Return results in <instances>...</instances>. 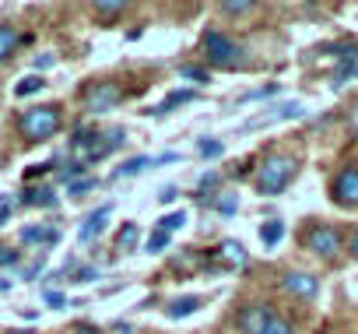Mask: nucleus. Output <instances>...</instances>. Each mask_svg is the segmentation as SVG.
I'll list each match as a JSON object with an SVG mask.
<instances>
[{"mask_svg": "<svg viewBox=\"0 0 358 334\" xmlns=\"http://www.w3.org/2000/svg\"><path fill=\"white\" fill-rule=\"evenodd\" d=\"M22 243H25V246L60 243V229H53V225H25V229H22Z\"/></svg>", "mask_w": 358, "mask_h": 334, "instance_id": "nucleus-13", "label": "nucleus"}, {"mask_svg": "<svg viewBox=\"0 0 358 334\" xmlns=\"http://www.w3.org/2000/svg\"><path fill=\"white\" fill-rule=\"evenodd\" d=\"M137 239H141V225H134V222L120 225V232H116V246H120V250H134Z\"/></svg>", "mask_w": 358, "mask_h": 334, "instance_id": "nucleus-20", "label": "nucleus"}, {"mask_svg": "<svg viewBox=\"0 0 358 334\" xmlns=\"http://www.w3.org/2000/svg\"><path fill=\"white\" fill-rule=\"evenodd\" d=\"M99 187V176H81V180H74L67 190H71V197H81V194H92Z\"/></svg>", "mask_w": 358, "mask_h": 334, "instance_id": "nucleus-25", "label": "nucleus"}, {"mask_svg": "<svg viewBox=\"0 0 358 334\" xmlns=\"http://www.w3.org/2000/svg\"><path fill=\"white\" fill-rule=\"evenodd\" d=\"M281 292H288V295H295V299H313V295L320 292V278L309 274V271H288V274L281 278Z\"/></svg>", "mask_w": 358, "mask_h": 334, "instance_id": "nucleus-10", "label": "nucleus"}, {"mask_svg": "<svg viewBox=\"0 0 358 334\" xmlns=\"http://www.w3.org/2000/svg\"><path fill=\"white\" fill-rule=\"evenodd\" d=\"M81 95H85V109H88V113H106V109L120 106L123 88H120L116 81H92Z\"/></svg>", "mask_w": 358, "mask_h": 334, "instance_id": "nucleus-5", "label": "nucleus"}, {"mask_svg": "<svg viewBox=\"0 0 358 334\" xmlns=\"http://www.w3.org/2000/svg\"><path fill=\"white\" fill-rule=\"evenodd\" d=\"M43 267H46V257H36V260H32V264H29V267L22 271V281H36Z\"/></svg>", "mask_w": 358, "mask_h": 334, "instance_id": "nucleus-32", "label": "nucleus"}, {"mask_svg": "<svg viewBox=\"0 0 358 334\" xmlns=\"http://www.w3.org/2000/svg\"><path fill=\"white\" fill-rule=\"evenodd\" d=\"M201 309V299L197 295H183V299H176L165 313H169V320H183V316H190V313H197Z\"/></svg>", "mask_w": 358, "mask_h": 334, "instance_id": "nucleus-18", "label": "nucleus"}, {"mask_svg": "<svg viewBox=\"0 0 358 334\" xmlns=\"http://www.w3.org/2000/svg\"><path fill=\"white\" fill-rule=\"evenodd\" d=\"M348 250H351V257H355V260H358V232H355V236H351V243H348Z\"/></svg>", "mask_w": 358, "mask_h": 334, "instance_id": "nucleus-41", "label": "nucleus"}, {"mask_svg": "<svg viewBox=\"0 0 358 334\" xmlns=\"http://www.w3.org/2000/svg\"><path fill=\"white\" fill-rule=\"evenodd\" d=\"M127 8H130V4H123V0H113V4H109V0H102V4H95V15H102V18H120Z\"/></svg>", "mask_w": 358, "mask_h": 334, "instance_id": "nucleus-24", "label": "nucleus"}, {"mask_svg": "<svg viewBox=\"0 0 358 334\" xmlns=\"http://www.w3.org/2000/svg\"><path fill=\"white\" fill-rule=\"evenodd\" d=\"M109 215H113V204H102V208H95L88 218H85V225H81V232H78V239L81 243H92L106 225H109Z\"/></svg>", "mask_w": 358, "mask_h": 334, "instance_id": "nucleus-12", "label": "nucleus"}, {"mask_svg": "<svg viewBox=\"0 0 358 334\" xmlns=\"http://www.w3.org/2000/svg\"><path fill=\"white\" fill-rule=\"evenodd\" d=\"M74 334H99V330H95L92 323H78V327H74Z\"/></svg>", "mask_w": 358, "mask_h": 334, "instance_id": "nucleus-40", "label": "nucleus"}, {"mask_svg": "<svg viewBox=\"0 0 358 334\" xmlns=\"http://www.w3.org/2000/svg\"><path fill=\"white\" fill-rule=\"evenodd\" d=\"M215 183H218V173H204V176H201V197H208V190H211Z\"/></svg>", "mask_w": 358, "mask_h": 334, "instance_id": "nucleus-37", "label": "nucleus"}, {"mask_svg": "<svg viewBox=\"0 0 358 334\" xmlns=\"http://www.w3.org/2000/svg\"><path fill=\"white\" fill-rule=\"evenodd\" d=\"M264 334H295V327H292V320H285V316H271L267 327H264Z\"/></svg>", "mask_w": 358, "mask_h": 334, "instance_id": "nucleus-29", "label": "nucleus"}, {"mask_svg": "<svg viewBox=\"0 0 358 334\" xmlns=\"http://www.w3.org/2000/svg\"><path fill=\"white\" fill-rule=\"evenodd\" d=\"M85 169H88V165H85L81 158H78V162H67V165H64V169H57V180L71 187L74 180H81V173H85Z\"/></svg>", "mask_w": 358, "mask_h": 334, "instance_id": "nucleus-21", "label": "nucleus"}, {"mask_svg": "<svg viewBox=\"0 0 358 334\" xmlns=\"http://www.w3.org/2000/svg\"><path fill=\"white\" fill-rule=\"evenodd\" d=\"M50 64H53V57H50V53H43V57L36 60V67H50Z\"/></svg>", "mask_w": 358, "mask_h": 334, "instance_id": "nucleus-43", "label": "nucleus"}, {"mask_svg": "<svg viewBox=\"0 0 358 334\" xmlns=\"http://www.w3.org/2000/svg\"><path fill=\"white\" fill-rule=\"evenodd\" d=\"M176 197H179V190H176V187H162V194H158V201H162V204H172Z\"/></svg>", "mask_w": 358, "mask_h": 334, "instance_id": "nucleus-38", "label": "nucleus"}, {"mask_svg": "<svg viewBox=\"0 0 358 334\" xmlns=\"http://www.w3.org/2000/svg\"><path fill=\"white\" fill-rule=\"evenodd\" d=\"M22 43H25V39L18 36V29H15V25H0V60H8Z\"/></svg>", "mask_w": 358, "mask_h": 334, "instance_id": "nucleus-17", "label": "nucleus"}, {"mask_svg": "<svg viewBox=\"0 0 358 334\" xmlns=\"http://www.w3.org/2000/svg\"><path fill=\"white\" fill-rule=\"evenodd\" d=\"M46 306H50V309H64V306H67V295L57 292V288H46Z\"/></svg>", "mask_w": 358, "mask_h": 334, "instance_id": "nucleus-33", "label": "nucleus"}, {"mask_svg": "<svg viewBox=\"0 0 358 334\" xmlns=\"http://www.w3.org/2000/svg\"><path fill=\"white\" fill-rule=\"evenodd\" d=\"M201 50H204V60H208V64L225 67V71H236V67L246 64V50H243L236 39L222 36V32H204Z\"/></svg>", "mask_w": 358, "mask_h": 334, "instance_id": "nucleus-2", "label": "nucleus"}, {"mask_svg": "<svg viewBox=\"0 0 358 334\" xmlns=\"http://www.w3.org/2000/svg\"><path fill=\"white\" fill-rule=\"evenodd\" d=\"M183 225H187V215H183V211H172L169 218H162V222H158V229H162V232H169V236H172L176 229H183Z\"/></svg>", "mask_w": 358, "mask_h": 334, "instance_id": "nucleus-28", "label": "nucleus"}, {"mask_svg": "<svg viewBox=\"0 0 358 334\" xmlns=\"http://www.w3.org/2000/svg\"><path fill=\"white\" fill-rule=\"evenodd\" d=\"M144 169H155V158H148V155H137V158H130V162L116 165V169H113V180H123V176H137V173H144Z\"/></svg>", "mask_w": 358, "mask_h": 334, "instance_id": "nucleus-15", "label": "nucleus"}, {"mask_svg": "<svg viewBox=\"0 0 358 334\" xmlns=\"http://www.w3.org/2000/svg\"><path fill=\"white\" fill-rule=\"evenodd\" d=\"M179 74H183L187 81H194V85H208L211 81V74H208V67H194V64H187V67H179Z\"/></svg>", "mask_w": 358, "mask_h": 334, "instance_id": "nucleus-23", "label": "nucleus"}, {"mask_svg": "<svg viewBox=\"0 0 358 334\" xmlns=\"http://www.w3.org/2000/svg\"><path fill=\"white\" fill-rule=\"evenodd\" d=\"M271 316H274V313H271L264 302H246V306L236 313V327H239L243 334H264V327H267Z\"/></svg>", "mask_w": 358, "mask_h": 334, "instance_id": "nucleus-9", "label": "nucleus"}, {"mask_svg": "<svg viewBox=\"0 0 358 334\" xmlns=\"http://www.w3.org/2000/svg\"><path fill=\"white\" fill-rule=\"evenodd\" d=\"M15 260H18V250H0V267H8Z\"/></svg>", "mask_w": 358, "mask_h": 334, "instance_id": "nucleus-39", "label": "nucleus"}, {"mask_svg": "<svg viewBox=\"0 0 358 334\" xmlns=\"http://www.w3.org/2000/svg\"><path fill=\"white\" fill-rule=\"evenodd\" d=\"M50 169H57V158H50V162H43V165H36V169H29V173H25V180H36V176H43V173H50Z\"/></svg>", "mask_w": 358, "mask_h": 334, "instance_id": "nucleus-35", "label": "nucleus"}, {"mask_svg": "<svg viewBox=\"0 0 358 334\" xmlns=\"http://www.w3.org/2000/svg\"><path fill=\"white\" fill-rule=\"evenodd\" d=\"M215 257L225 264V271H239V267L250 264V253H246V246H243L239 239H225V243H218Z\"/></svg>", "mask_w": 358, "mask_h": 334, "instance_id": "nucleus-11", "label": "nucleus"}, {"mask_svg": "<svg viewBox=\"0 0 358 334\" xmlns=\"http://www.w3.org/2000/svg\"><path fill=\"white\" fill-rule=\"evenodd\" d=\"M18 127H22L25 141L39 144V141H50V137L64 127V113H60L57 106H32V109L18 120Z\"/></svg>", "mask_w": 358, "mask_h": 334, "instance_id": "nucleus-3", "label": "nucleus"}, {"mask_svg": "<svg viewBox=\"0 0 358 334\" xmlns=\"http://www.w3.org/2000/svg\"><path fill=\"white\" fill-rule=\"evenodd\" d=\"M165 246H172V236L162 232V229H155V232L148 236V253H162Z\"/></svg>", "mask_w": 358, "mask_h": 334, "instance_id": "nucleus-27", "label": "nucleus"}, {"mask_svg": "<svg viewBox=\"0 0 358 334\" xmlns=\"http://www.w3.org/2000/svg\"><path fill=\"white\" fill-rule=\"evenodd\" d=\"M281 236H285V222H281V218H271V222L260 225V243H264V246H278Z\"/></svg>", "mask_w": 358, "mask_h": 334, "instance_id": "nucleus-19", "label": "nucleus"}, {"mask_svg": "<svg viewBox=\"0 0 358 334\" xmlns=\"http://www.w3.org/2000/svg\"><path fill=\"white\" fill-rule=\"evenodd\" d=\"M43 88H46V81L32 74V78H22V81L15 85V95H18V99H25V95H36V92H43Z\"/></svg>", "mask_w": 358, "mask_h": 334, "instance_id": "nucleus-22", "label": "nucleus"}, {"mask_svg": "<svg viewBox=\"0 0 358 334\" xmlns=\"http://www.w3.org/2000/svg\"><path fill=\"white\" fill-rule=\"evenodd\" d=\"M71 281H99V267H92V264H85V267H78L74 274H71Z\"/></svg>", "mask_w": 358, "mask_h": 334, "instance_id": "nucleus-30", "label": "nucleus"}, {"mask_svg": "<svg viewBox=\"0 0 358 334\" xmlns=\"http://www.w3.org/2000/svg\"><path fill=\"white\" fill-rule=\"evenodd\" d=\"M253 4H239V0H229V4H222V15H250Z\"/></svg>", "mask_w": 358, "mask_h": 334, "instance_id": "nucleus-34", "label": "nucleus"}, {"mask_svg": "<svg viewBox=\"0 0 358 334\" xmlns=\"http://www.w3.org/2000/svg\"><path fill=\"white\" fill-rule=\"evenodd\" d=\"M15 334H32V330H15Z\"/></svg>", "mask_w": 358, "mask_h": 334, "instance_id": "nucleus-45", "label": "nucleus"}, {"mask_svg": "<svg viewBox=\"0 0 358 334\" xmlns=\"http://www.w3.org/2000/svg\"><path fill=\"white\" fill-rule=\"evenodd\" d=\"M123 141H127V130H123V127H116V130H99V134H95V141H92V148L81 155V162H85V165H92V162L106 158L109 151L123 148Z\"/></svg>", "mask_w": 358, "mask_h": 334, "instance_id": "nucleus-8", "label": "nucleus"}, {"mask_svg": "<svg viewBox=\"0 0 358 334\" xmlns=\"http://www.w3.org/2000/svg\"><path fill=\"white\" fill-rule=\"evenodd\" d=\"M302 116H306V106H302V102H285V106H274V109H267V113H260V116L246 120L239 130H243V134H250V130H260V127H267V123H281V120H302Z\"/></svg>", "mask_w": 358, "mask_h": 334, "instance_id": "nucleus-7", "label": "nucleus"}, {"mask_svg": "<svg viewBox=\"0 0 358 334\" xmlns=\"http://www.w3.org/2000/svg\"><path fill=\"white\" fill-rule=\"evenodd\" d=\"M330 197L344 208H358V165H348L341 169L330 183Z\"/></svg>", "mask_w": 358, "mask_h": 334, "instance_id": "nucleus-6", "label": "nucleus"}, {"mask_svg": "<svg viewBox=\"0 0 358 334\" xmlns=\"http://www.w3.org/2000/svg\"><path fill=\"white\" fill-rule=\"evenodd\" d=\"M8 215H11V204H0V225L8 222Z\"/></svg>", "mask_w": 358, "mask_h": 334, "instance_id": "nucleus-42", "label": "nucleus"}, {"mask_svg": "<svg viewBox=\"0 0 358 334\" xmlns=\"http://www.w3.org/2000/svg\"><path fill=\"white\" fill-rule=\"evenodd\" d=\"M116 330H120V334H134V327H130V323H120Z\"/></svg>", "mask_w": 358, "mask_h": 334, "instance_id": "nucleus-44", "label": "nucleus"}, {"mask_svg": "<svg viewBox=\"0 0 358 334\" xmlns=\"http://www.w3.org/2000/svg\"><path fill=\"white\" fill-rule=\"evenodd\" d=\"M295 176H299V158H292V155H271V158H264L257 165L253 187L264 197H278L281 190H288V183Z\"/></svg>", "mask_w": 358, "mask_h": 334, "instance_id": "nucleus-1", "label": "nucleus"}, {"mask_svg": "<svg viewBox=\"0 0 358 334\" xmlns=\"http://www.w3.org/2000/svg\"><path fill=\"white\" fill-rule=\"evenodd\" d=\"M194 99H197L194 88H176V92L165 95V102H162L158 109H151V116H162V113H169V109H176V106H183V102H194Z\"/></svg>", "mask_w": 358, "mask_h": 334, "instance_id": "nucleus-16", "label": "nucleus"}, {"mask_svg": "<svg viewBox=\"0 0 358 334\" xmlns=\"http://www.w3.org/2000/svg\"><path fill=\"white\" fill-rule=\"evenodd\" d=\"M22 204L25 208H53L57 204V190L53 187H29L22 194Z\"/></svg>", "mask_w": 358, "mask_h": 334, "instance_id": "nucleus-14", "label": "nucleus"}, {"mask_svg": "<svg viewBox=\"0 0 358 334\" xmlns=\"http://www.w3.org/2000/svg\"><path fill=\"white\" fill-rule=\"evenodd\" d=\"M274 92H278V85H267V88H257V92L243 95V102H253V99H267V95H274Z\"/></svg>", "mask_w": 358, "mask_h": 334, "instance_id": "nucleus-36", "label": "nucleus"}, {"mask_svg": "<svg viewBox=\"0 0 358 334\" xmlns=\"http://www.w3.org/2000/svg\"><path fill=\"white\" fill-rule=\"evenodd\" d=\"M197 151H201L204 158H215V155H222V151H225V144H222V141H201V144H197Z\"/></svg>", "mask_w": 358, "mask_h": 334, "instance_id": "nucleus-31", "label": "nucleus"}, {"mask_svg": "<svg viewBox=\"0 0 358 334\" xmlns=\"http://www.w3.org/2000/svg\"><path fill=\"white\" fill-rule=\"evenodd\" d=\"M215 208H218V215H225V218H232V215L239 211V197H236V194H222V197L215 201Z\"/></svg>", "mask_w": 358, "mask_h": 334, "instance_id": "nucleus-26", "label": "nucleus"}, {"mask_svg": "<svg viewBox=\"0 0 358 334\" xmlns=\"http://www.w3.org/2000/svg\"><path fill=\"white\" fill-rule=\"evenodd\" d=\"M302 246H306L309 253H316L320 260H334V257L341 253L344 239H341V232H337L334 225L316 222V225H309V229L302 232Z\"/></svg>", "mask_w": 358, "mask_h": 334, "instance_id": "nucleus-4", "label": "nucleus"}]
</instances>
